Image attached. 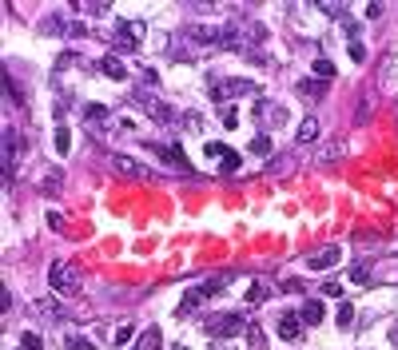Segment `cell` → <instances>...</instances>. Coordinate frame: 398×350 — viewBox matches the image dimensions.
<instances>
[{
  "instance_id": "obj_21",
  "label": "cell",
  "mask_w": 398,
  "mask_h": 350,
  "mask_svg": "<svg viewBox=\"0 0 398 350\" xmlns=\"http://www.w3.org/2000/svg\"><path fill=\"white\" fill-rule=\"evenodd\" d=\"M239 164H243V159L235 156V151H227V156L219 159V171H223V175H232V171H239Z\"/></svg>"
},
{
  "instance_id": "obj_33",
  "label": "cell",
  "mask_w": 398,
  "mask_h": 350,
  "mask_svg": "<svg viewBox=\"0 0 398 350\" xmlns=\"http://www.w3.org/2000/svg\"><path fill=\"white\" fill-rule=\"evenodd\" d=\"M390 342H394V350H398V323L390 326Z\"/></svg>"
},
{
  "instance_id": "obj_31",
  "label": "cell",
  "mask_w": 398,
  "mask_h": 350,
  "mask_svg": "<svg viewBox=\"0 0 398 350\" xmlns=\"http://www.w3.org/2000/svg\"><path fill=\"white\" fill-rule=\"evenodd\" d=\"M323 88H327L323 80H319V84H299V92H307V96H323Z\"/></svg>"
},
{
  "instance_id": "obj_9",
  "label": "cell",
  "mask_w": 398,
  "mask_h": 350,
  "mask_svg": "<svg viewBox=\"0 0 398 350\" xmlns=\"http://www.w3.org/2000/svg\"><path fill=\"white\" fill-rule=\"evenodd\" d=\"M299 334H303V319H299V311H291V314H283L279 319V339H287V342H295Z\"/></svg>"
},
{
  "instance_id": "obj_30",
  "label": "cell",
  "mask_w": 398,
  "mask_h": 350,
  "mask_svg": "<svg viewBox=\"0 0 398 350\" xmlns=\"http://www.w3.org/2000/svg\"><path fill=\"white\" fill-rule=\"evenodd\" d=\"M351 319H354V306H351V303H343V306H339V323L351 326Z\"/></svg>"
},
{
  "instance_id": "obj_22",
  "label": "cell",
  "mask_w": 398,
  "mask_h": 350,
  "mask_svg": "<svg viewBox=\"0 0 398 350\" xmlns=\"http://www.w3.org/2000/svg\"><path fill=\"white\" fill-rule=\"evenodd\" d=\"M204 156L207 159H223V156H227V148H223V144H215V139H207V144H204Z\"/></svg>"
},
{
  "instance_id": "obj_12",
  "label": "cell",
  "mask_w": 398,
  "mask_h": 350,
  "mask_svg": "<svg viewBox=\"0 0 398 350\" xmlns=\"http://www.w3.org/2000/svg\"><path fill=\"white\" fill-rule=\"evenodd\" d=\"M295 136H299V144H315V139H319V120H315V116H307V120L299 124Z\"/></svg>"
},
{
  "instance_id": "obj_24",
  "label": "cell",
  "mask_w": 398,
  "mask_h": 350,
  "mask_svg": "<svg viewBox=\"0 0 398 350\" xmlns=\"http://www.w3.org/2000/svg\"><path fill=\"white\" fill-rule=\"evenodd\" d=\"M263 299H267V283H255L251 286V295H247V303L255 306V303H263Z\"/></svg>"
},
{
  "instance_id": "obj_18",
  "label": "cell",
  "mask_w": 398,
  "mask_h": 350,
  "mask_svg": "<svg viewBox=\"0 0 398 350\" xmlns=\"http://www.w3.org/2000/svg\"><path fill=\"white\" fill-rule=\"evenodd\" d=\"M131 339H136V326H131V323H124V326H120V331L111 334V346H128V342H131Z\"/></svg>"
},
{
  "instance_id": "obj_16",
  "label": "cell",
  "mask_w": 398,
  "mask_h": 350,
  "mask_svg": "<svg viewBox=\"0 0 398 350\" xmlns=\"http://www.w3.org/2000/svg\"><path fill=\"white\" fill-rule=\"evenodd\" d=\"M68 151H72V131L60 124V128H56V156H68Z\"/></svg>"
},
{
  "instance_id": "obj_11",
  "label": "cell",
  "mask_w": 398,
  "mask_h": 350,
  "mask_svg": "<svg viewBox=\"0 0 398 350\" xmlns=\"http://www.w3.org/2000/svg\"><path fill=\"white\" fill-rule=\"evenodd\" d=\"M44 32H68V36H84V24H76V20H44Z\"/></svg>"
},
{
  "instance_id": "obj_6",
  "label": "cell",
  "mask_w": 398,
  "mask_h": 350,
  "mask_svg": "<svg viewBox=\"0 0 398 350\" xmlns=\"http://www.w3.org/2000/svg\"><path fill=\"white\" fill-rule=\"evenodd\" d=\"M187 36H191L195 44H204V48H223V28H215V24H191Z\"/></svg>"
},
{
  "instance_id": "obj_8",
  "label": "cell",
  "mask_w": 398,
  "mask_h": 350,
  "mask_svg": "<svg viewBox=\"0 0 398 350\" xmlns=\"http://www.w3.org/2000/svg\"><path fill=\"white\" fill-rule=\"evenodd\" d=\"M111 167H116L124 179H148V175H151L144 164H136V159H128V156H111Z\"/></svg>"
},
{
  "instance_id": "obj_1",
  "label": "cell",
  "mask_w": 398,
  "mask_h": 350,
  "mask_svg": "<svg viewBox=\"0 0 398 350\" xmlns=\"http://www.w3.org/2000/svg\"><path fill=\"white\" fill-rule=\"evenodd\" d=\"M223 286H227V275H223V279H212V283H195L191 291H187V295H184V303L176 306V314H179V319H187V314H195V311H199V306H204V303H212V299L219 295Z\"/></svg>"
},
{
  "instance_id": "obj_3",
  "label": "cell",
  "mask_w": 398,
  "mask_h": 350,
  "mask_svg": "<svg viewBox=\"0 0 398 350\" xmlns=\"http://www.w3.org/2000/svg\"><path fill=\"white\" fill-rule=\"evenodd\" d=\"M204 331L212 334V339H235V334L247 331V319H243L239 311H232V314H207Z\"/></svg>"
},
{
  "instance_id": "obj_29",
  "label": "cell",
  "mask_w": 398,
  "mask_h": 350,
  "mask_svg": "<svg viewBox=\"0 0 398 350\" xmlns=\"http://www.w3.org/2000/svg\"><path fill=\"white\" fill-rule=\"evenodd\" d=\"M323 295L327 299H339V295H343V283H334V279H331V283H323Z\"/></svg>"
},
{
  "instance_id": "obj_25",
  "label": "cell",
  "mask_w": 398,
  "mask_h": 350,
  "mask_svg": "<svg viewBox=\"0 0 398 350\" xmlns=\"http://www.w3.org/2000/svg\"><path fill=\"white\" fill-rule=\"evenodd\" d=\"M60 175H64V171H48V179H44V184H40V187H44V191H60Z\"/></svg>"
},
{
  "instance_id": "obj_32",
  "label": "cell",
  "mask_w": 398,
  "mask_h": 350,
  "mask_svg": "<svg viewBox=\"0 0 398 350\" xmlns=\"http://www.w3.org/2000/svg\"><path fill=\"white\" fill-rule=\"evenodd\" d=\"M351 56H354V60H362V56H367V52H362V44H359L354 36H351Z\"/></svg>"
},
{
  "instance_id": "obj_17",
  "label": "cell",
  "mask_w": 398,
  "mask_h": 350,
  "mask_svg": "<svg viewBox=\"0 0 398 350\" xmlns=\"http://www.w3.org/2000/svg\"><path fill=\"white\" fill-rule=\"evenodd\" d=\"M60 346H64V350H96V342L92 339H76V334H64Z\"/></svg>"
},
{
  "instance_id": "obj_4",
  "label": "cell",
  "mask_w": 398,
  "mask_h": 350,
  "mask_svg": "<svg viewBox=\"0 0 398 350\" xmlns=\"http://www.w3.org/2000/svg\"><path fill=\"white\" fill-rule=\"evenodd\" d=\"M255 92V80H212L207 84V100L223 104L227 108V100H239V96H251Z\"/></svg>"
},
{
  "instance_id": "obj_26",
  "label": "cell",
  "mask_w": 398,
  "mask_h": 350,
  "mask_svg": "<svg viewBox=\"0 0 398 350\" xmlns=\"http://www.w3.org/2000/svg\"><path fill=\"white\" fill-rule=\"evenodd\" d=\"M351 283H359V286H362V283H371V271H367V267L359 263V267L351 271Z\"/></svg>"
},
{
  "instance_id": "obj_23",
  "label": "cell",
  "mask_w": 398,
  "mask_h": 350,
  "mask_svg": "<svg viewBox=\"0 0 398 350\" xmlns=\"http://www.w3.org/2000/svg\"><path fill=\"white\" fill-rule=\"evenodd\" d=\"M251 151H255V156H267V151H271V136H255V139H251Z\"/></svg>"
},
{
  "instance_id": "obj_19",
  "label": "cell",
  "mask_w": 398,
  "mask_h": 350,
  "mask_svg": "<svg viewBox=\"0 0 398 350\" xmlns=\"http://www.w3.org/2000/svg\"><path fill=\"white\" fill-rule=\"evenodd\" d=\"M84 116H88V120H92V124H100V120H108L111 111L104 108V104H88V108H84Z\"/></svg>"
},
{
  "instance_id": "obj_2",
  "label": "cell",
  "mask_w": 398,
  "mask_h": 350,
  "mask_svg": "<svg viewBox=\"0 0 398 350\" xmlns=\"http://www.w3.org/2000/svg\"><path fill=\"white\" fill-rule=\"evenodd\" d=\"M111 36L120 40L124 52H139V48H144V36H148V24H144L139 16H131V20H116V24H111Z\"/></svg>"
},
{
  "instance_id": "obj_15",
  "label": "cell",
  "mask_w": 398,
  "mask_h": 350,
  "mask_svg": "<svg viewBox=\"0 0 398 350\" xmlns=\"http://www.w3.org/2000/svg\"><path fill=\"white\" fill-rule=\"evenodd\" d=\"M299 319H303L307 326H319L323 323V303H307L303 311H299Z\"/></svg>"
},
{
  "instance_id": "obj_10",
  "label": "cell",
  "mask_w": 398,
  "mask_h": 350,
  "mask_svg": "<svg viewBox=\"0 0 398 350\" xmlns=\"http://www.w3.org/2000/svg\"><path fill=\"white\" fill-rule=\"evenodd\" d=\"M100 72L111 76V80H128V68H124L120 56H104V60H100Z\"/></svg>"
},
{
  "instance_id": "obj_5",
  "label": "cell",
  "mask_w": 398,
  "mask_h": 350,
  "mask_svg": "<svg viewBox=\"0 0 398 350\" xmlns=\"http://www.w3.org/2000/svg\"><path fill=\"white\" fill-rule=\"evenodd\" d=\"M48 286H52V291H60V295H76V291H80V271H76L72 263H64V259H60V263H52V267H48Z\"/></svg>"
},
{
  "instance_id": "obj_20",
  "label": "cell",
  "mask_w": 398,
  "mask_h": 350,
  "mask_svg": "<svg viewBox=\"0 0 398 350\" xmlns=\"http://www.w3.org/2000/svg\"><path fill=\"white\" fill-rule=\"evenodd\" d=\"M219 124H223V128H227V131H235V128H239V108H223Z\"/></svg>"
},
{
  "instance_id": "obj_28",
  "label": "cell",
  "mask_w": 398,
  "mask_h": 350,
  "mask_svg": "<svg viewBox=\"0 0 398 350\" xmlns=\"http://www.w3.org/2000/svg\"><path fill=\"white\" fill-rule=\"evenodd\" d=\"M315 76H334V64L319 56V60H315Z\"/></svg>"
},
{
  "instance_id": "obj_14",
  "label": "cell",
  "mask_w": 398,
  "mask_h": 350,
  "mask_svg": "<svg viewBox=\"0 0 398 350\" xmlns=\"http://www.w3.org/2000/svg\"><path fill=\"white\" fill-rule=\"evenodd\" d=\"M136 350H164V334L156 331V326H148L144 331V339H139V346Z\"/></svg>"
},
{
  "instance_id": "obj_27",
  "label": "cell",
  "mask_w": 398,
  "mask_h": 350,
  "mask_svg": "<svg viewBox=\"0 0 398 350\" xmlns=\"http://www.w3.org/2000/svg\"><path fill=\"white\" fill-rule=\"evenodd\" d=\"M40 346H44L40 334H24V342H20V350H40Z\"/></svg>"
},
{
  "instance_id": "obj_13",
  "label": "cell",
  "mask_w": 398,
  "mask_h": 350,
  "mask_svg": "<svg viewBox=\"0 0 398 350\" xmlns=\"http://www.w3.org/2000/svg\"><path fill=\"white\" fill-rule=\"evenodd\" d=\"M12 151H16V131H4V179H12Z\"/></svg>"
},
{
  "instance_id": "obj_7",
  "label": "cell",
  "mask_w": 398,
  "mask_h": 350,
  "mask_svg": "<svg viewBox=\"0 0 398 350\" xmlns=\"http://www.w3.org/2000/svg\"><path fill=\"white\" fill-rule=\"evenodd\" d=\"M339 259H343V247H339V243H331V247L315 251V255L307 259V271H331Z\"/></svg>"
}]
</instances>
